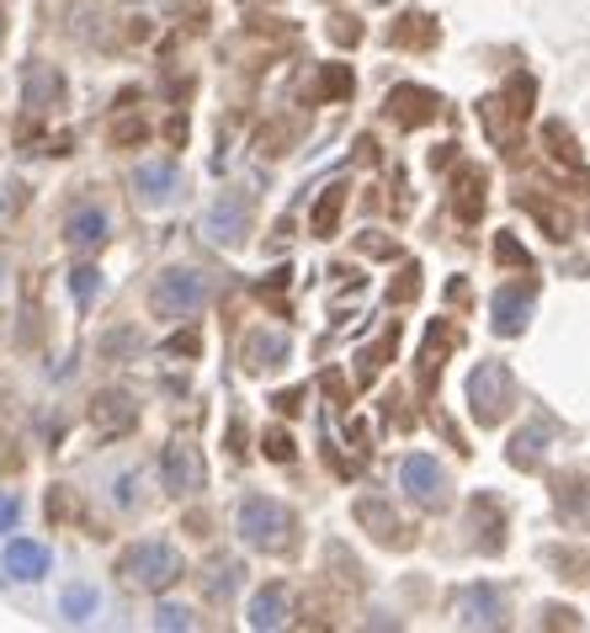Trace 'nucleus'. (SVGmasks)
I'll list each match as a JSON object with an SVG mask.
<instances>
[{"label": "nucleus", "instance_id": "f257e3e1", "mask_svg": "<svg viewBox=\"0 0 590 633\" xmlns=\"http://www.w3.org/2000/svg\"><path fill=\"white\" fill-rule=\"evenodd\" d=\"M235 527L256 554H293V543H298V516L276 495H245L235 512Z\"/></svg>", "mask_w": 590, "mask_h": 633}, {"label": "nucleus", "instance_id": "f03ea898", "mask_svg": "<svg viewBox=\"0 0 590 633\" xmlns=\"http://www.w3.org/2000/svg\"><path fill=\"white\" fill-rule=\"evenodd\" d=\"M511 410H516V373H511V362L484 356V362L469 373V415L479 421V426H500Z\"/></svg>", "mask_w": 590, "mask_h": 633}, {"label": "nucleus", "instance_id": "7ed1b4c3", "mask_svg": "<svg viewBox=\"0 0 590 633\" xmlns=\"http://www.w3.org/2000/svg\"><path fill=\"white\" fill-rule=\"evenodd\" d=\"M122 575H128L139 591H170V586L187 575V564H181V554H176V543L144 538V543H133V549L122 554Z\"/></svg>", "mask_w": 590, "mask_h": 633}, {"label": "nucleus", "instance_id": "20e7f679", "mask_svg": "<svg viewBox=\"0 0 590 633\" xmlns=\"http://www.w3.org/2000/svg\"><path fill=\"white\" fill-rule=\"evenodd\" d=\"M208 278L197 272V267H165L155 278V288H150V309H155L160 319H192L202 315V304H208Z\"/></svg>", "mask_w": 590, "mask_h": 633}, {"label": "nucleus", "instance_id": "39448f33", "mask_svg": "<svg viewBox=\"0 0 590 633\" xmlns=\"http://www.w3.org/2000/svg\"><path fill=\"white\" fill-rule=\"evenodd\" d=\"M399 484H404V495L421 512H447V501H452V479H447V469L436 464L432 453H410L399 464Z\"/></svg>", "mask_w": 590, "mask_h": 633}, {"label": "nucleus", "instance_id": "423d86ee", "mask_svg": "<svg viewBox=\"0 0 590 633\" xmlns=\"http://www.w3.org/2000/svg\"><path fill=\"white\" fill-rule=\"evenodd\" d=\"M160 479H165L170 495H197L208 484V464H202V453L192 442H170L165 458H160Z\"/></svg>", "mask_w": 590, "mask_h": 633}, {"label": "nucleus", "instance_id": "0eeeda50", "mask_svg": "<svg viewBox=\"0 0 590 633\" xmlns=\"http://www.w3.org/2000/svg\"><path fill=\"white\" fill-rule=\"evenodd\" d=\"M64 239H70V250H102L107 239H113V213L102 208V202H75L70 213H64Z\"/></svg>", "mask_w": 590, "mask_h": 633}, {"label": "nucleus", "instance_id": "6e6552de", "mask_svg": "<svg viewBox=\"0 0 590 633\" xmlns=\"http://www.w3.org/2000/svg\"><path fill=\"white\" fill-rule=\"evenodd\" d=\"M458 623L463 629H506V596H500V586H489V581L463 586L458 591Z\"/></svg>", "mask_w": 590, "mask_h": 633}, {"label": "nucleus", "instance_id": "1a4fd4ad", "mask_svg": "<svg viewBox=\"0 0 590 633\" xmlns=\"http://www.w3.org/2000/svg\"><path fill=\"white\" fill-rule=\"evenodd\" d=\"M441 113V96L426 91V85H393L389 102H384V118L393 128H421V122H432Z\"/></svg>", "mask_w": 590, "mask_h": 633}, {"label": "nucleus", "instance_id": "9d476101", "mask_svg": "<svg viewBox=\"0 0 590 633\" xmlns=\"http://www.w3.org/2000/svg\"><path fill=\"white\" fill-rule=\"evenodd\" d=\"M352 516L373 532V538H378V543H384V549H410V543H415V538H410V527L393 516V506L384 501V495H362V501L352 506Z\"/></svg>", "mask_w": 590, "mask_h": 633}, {"label": "nucleus", "instance_id": "9b49d317", "mask_svg": "<svg viewBox=\"0 0 590 633\" xmlns=\"http://www.w3.org/2000/svg\"><path fill=\"white\" fill-rule=\"evenodd\" d=\"M176 192H181V165L176 160H144L133 171V198L144 208H165Z\"/></svg>", "mask_w": 590, "mask_h": 633}, {"label": "nucleus", "instance_id": "f8f14e48", "mask_svg": "<svg viewBox=\"0 0 590 633\" xmlns=\"http://www.w3.org/2000/svg\"><path fill=\"white\" fill-rule=\"evenodd\" d=\"M202 230H208V239H213V245H239V239L250 235V202L239 198V192H224V198L208 208Z\"/></svg>", "mask_w": 590, "mask_h": 633}, {"label": "nucleus", "instance_id": "ddd939ff", "mask_svg": "<svg viewBox=\"0 0 590 633\" xmlns=\"http://www.w3.org/2000/svg\"><path fill=\"white\" fill-rule=\"evenodd\" d=\"M558 436V421L553 415H532V426H521L511 436V447H506V458H511V469H543V458H548V442Z\"/></svg>", "mask_w": 590, "mask_h": 633}, {"label": "nucleus", "instance_id": "4468645a", "mask_svg": "<svg viewBox=\"0 0 590 633\" xmlns=\"http://www.w3.org/2000/svg\"><path fill=\"white\" fill-rule=\"evenodd\" d=\"M0 564H5L11 581H43V575L54 570V554H48V543H38V538H11Z\"/></svg>", "mask_w": 590, "mask_h": 633}, {"label": "nucleus", "instance_id": "2eb2a0df", "mask_svg": "<svg viewBox=\"0 0 590 633\" xmlns=\"http://www.w3.org/2000/svg\"><path fill=\"white\" fill-rule=\"evenodd\" d=\"M287 618H293V591L282 586V581H272V586H261V591L250 596V612H245V623L250 629H287Z\"/></svg>", "mask_w": 590, "mask_h": 633}, {"label": "nucleus", "instance_id": "dca6fc26", "mask_svg": "<svg viewBox=\"0 0 590 633\" xmlns=\"http://www.w3.org/2000/svg\"><path fill=\"white\" fill-rule=\"evenodd\" d=\"M532 319V288H500L495 304H489V325L495 336H521Z\"/></svg>", "mask_w": 590, "mask_h": 633}, {"label": "nucleus", "instance_id": "f3484780", "mask_svg": "<svg viewBox=\"0 0 590 633\" xmlns=\"http://www.w3.org/2000/svg\"><path fill=\"white\" fill-rule=\"evenodd\" d=\"M287 336L282 330H250V341H245V367L250 373H267V367H282L287 362Z\"/></svg>", "mask_w": 590, "mask_h": 633}, {"label": "nucleus", "instance_id": "a211bd4d", "mask_svg": "<svg viewBox=\"0 0 590 633\" xmlns=\"http://www.w3.org/2000/svg\"><path fill=\"white\" fill-rule=\"evenodd\" d=\"M452 213H458L463 224H473V219L484 213V171H479V165H463V171H458V181H452Z\"/></svg>", "mask_w": 590, "mask_h": 633}, {"label": "nucleus", "instance_id": "6ab92c4d", "mask_svg": "<svg viewBox=\"0 0 590 633\" xmlns=\"http://www.w3.org/2000/svg\"><path fill=\"white\" fill-rule=\"evenodd\" d=\"M346 198H352V192H346V181H330V187H324V198H319V202H315V213H309V230H315L319 239L335 235V224H341V208H346Z\"/></svg>", "mask_w": 590, "mask_h": 633}, {"label": "nucleus", "instance_id": "aec40b11", "mask_svg": "<svg viewBox=\"0 0 590 633\" xmlns=\"http://www.w3.org/2000/svg\"><path fill=\"white\" fill-rule=\"evenodd\" d=\"M239 559H213L208 564V575H202V591H208V601H229V596L239 591Z\"/></svg>", "mask_w": 590, "mask_h": 633}, {"label": "nucleus", "instance_id": "412c9836", "mask_svg": "<svg viewBox=\"0 0 590 633\" xmlns=\"http://www.w3.org/2000/svg\"><path fill=\"white\" fill-rule=\"evenodd\" d=\"M473 506L484 512V543H479V549H484V554H500V549H506V506H500L495 495H473Z\"/></svg>", "mask_w": 590, "mask_h": 633}, {"label": "nucleus", "instance_id": "4be33fe9", "mask_svg": "<svg viewBox=\"0 0 590 633\" xmlns=\"http://www.w3.org/2000/svg\"><path fill=\"white\" fill-rule=\"evenodd\" d=\"M543 139H548L553 160H564V165H569V171H575V176H580V181L590 187V171L580 165V150H575V133H569L564 122H548V128H543Z\"/></svg>", "mask_w": 590, "mask_h": 633}, {"label": "nucleus", "instance_id": "5701e85b", "mask_svg": "<svg viewBox=\"0 0 590 633\" xmlns=\"http://www.w3.org/2000/svg\"><path fill=\"white\" fill-rule=\"evenodd\" d=\"M479 118H484V133H489V139H495V144H511V107H506V102H500V96H484V102H479ZM521 122V118H516Z\"/></svg>", "mask_w": 590, "mask_h": 633}, {"label": "nucleus", "instance_id": "b1692460", "mask_svg": "<svg viewBox=\"0 0 590 633\" xmlns=\"http://www.w3.org/2000/svg\"><path fill=\"white\" fill-rule=\"evenodd\" d=\"M393 43H404V48H432V43H436V22H432V16H421V11H410V16H399Z\"/></svg>", "mask_w": 590, "mask_h": 633}, {"label": "nucleus", "instance_id": "393cba45", "mask_svg": "<svg viewBox=\"0 0 590 633\" xmlns=\"http://www.w3.org/2000/svg\"><path fill=\"white\" fill-rule=\"evenodd\" d=\"M59 618L64 623H91L96 618V586H70L59 596Z\"/></svg>", "mask_w": 590, "mask_h": 633}, {"label": "nucleus", "instance_id": "a878e982", "mask_svg": "<svg viewBox=\"0 0 590 633\" xmlns=\"http://www.w3.org/2000/svg\"><path fill=\"white\" fill-rule=\"evenodd\" d=\"M516 202H521L527 213H538V219H543V230H548L553 239H564V235H569V213H564V208H553V202H543L538 192H527V198H516Z\"/></svg>", "mask_w": 590, "mask_h": 633}, {"label": "nucleus", "instance_id": "bb28decb", "mask_svg": "<svg viewBox=\"0 0 590 633\" xmlns=\"http://www.w3.org/2000/svg\"><path fill=\"white\" fill-rule=\"evenodd\" d=\"M48 96H59V75H48L43 65H33L27 70V107H43Z\"/></svg>", "mask_w": 590, "mask_h": 633}, {"label": "nucleus", "instance_id": "cd10ccee", "mask_svg": "<svg viewBox=\"0 0 590 633\" xmlns=\"http://www.w3.org/2000/svg\"><path fill=\"white\" fill-rule=\"evenodd\" d=\"M70 293H75V304H91V298L102 293V272H96V267H75V272H70Z\"/></svg>", "mask_w": 590, "mask_h": 633}, {"label": "nucleus", "instance_id": "c85d7f7f", "mask_svg": "<svg viewBox=\"0 0 590 633\" xmlns=\"http://www.w3.org/2000/svg\"><path fill=\"white\" fill-rule=\"evenodd\" d=\"M352 70L346 65H324V85H319V96H352Z\"/></svg>", "mask_w": 590, "mask_h": 633}, {"label": "nucleus", "instance_id": "c756f323", "mask_svg": "<svg viewBox=\"0 0 590 633\" xmlns=\"http://www.w3.org/2000/svg\"><path fill=\"white\" fill-rule=\"evenodd\" d=\"M197 618L192 612H187V607H176V601H165V607H160L155 612V629H165V633H176V629H192Z\"/></svg>", "mask_w": 590, "mask_h": 633}, {"label": "nucleus", "instance_id": "7c9ffc66", "mask_svg": "<svg viewBox=\"0 0 590 633\" xmlns=\"http://www.w3.org/2000/svg\"><path fill=\"white\" fill-rule=\"evenodd\" d=\"M261 447H267V458H272V464H287V458H293V436L276 432V426L261 436Z\"/></svg>", "mask_w": 590, "mask_h": 633}, {"label": "nucleus", "instance_id": "2f4dec72", "mask_svg": "<svg viewBox=\"0 0 590 633\" xmlns=\"http://www.w3.org/2000/svg\"><path fill=\"white\" fill-rule=\"evenodd\" d=\"M495 256H500L506 267H521V272L532 267V256H527V250H521V245H516L511 235H500V239H495Z\"/></svg>", "mask_w": 590, "mask_h": 633}, {"label": "nucleus", "instance_id": "473e14b6", "mask_svg": "<svg viewBox=\"0 0 590 633\" xmlns=\"http://www.w3.org/2000/svg\"><path fill=\"white\" fill-rule=\"evenodd\" d=\"M16 516H22V501H16V495H0V532H11Z\"/></svg>", "mask_w": 590, "mask_h": 633}, {"label": "nucleus", "instance_id": "72a5a7b5", "mask_svg": "<svg viewBox=\"0 0 590 633\" xmlns=\"http://www.w3.org/2000/svg\"><path fill=\"white\" fill-rule=\"evenodd\" d=\"M0 33H5V22H0Z\"/></svg>", "mask_w": 590, "mask_h": 633}]
</instances>
